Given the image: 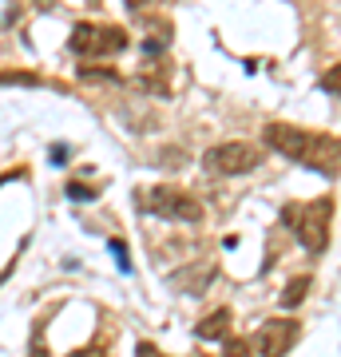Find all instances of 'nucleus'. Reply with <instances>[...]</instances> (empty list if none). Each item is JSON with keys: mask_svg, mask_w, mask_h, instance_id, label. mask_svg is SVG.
<instances>
[{"mask_svg": "<svg viewBox=\"0 0 341 357\" xmlns=\"http://www.w3.org/2000/svg\"><path fill=\"white\" fill-rule=\"evenodd\" d=\"M0 88H44V79L32 72H0Z\"/></svg>", "mask_w": 341, "mask_h": 357, "instance_id": "nucleus-10", "label": "nucleus"}, {"mask_svg": "<svg viewBox=\"0 0 341 357\" xmlns=\"http://www.w3.org/2000/svg\"><path fill=\"white\" fill-rule=\"evenodd\" d=\"M139 357H167V354H159L155 345H147V342H143V345H139Z\"/></svg>", "mask_w": 341, "mask_h": 357, "instance_id": "nucleus-19", "label": "nucleus"}, {"mask_svg": "<svg viewBox=\"0 0 341 357\" xmlns=\"http://www.w3.org/2000/svg\"><path fill=\"white\" fill-rule=\"evenodd\" d=\"M321 88H326V91H338V96H341V64L329 68L326 76H321Z\"/></svg>", "mask_w": 341, "mask_h": 357, "instance_id": "nucleus-15", "label": "nucleus"}, {"mask_svg": "<svg viewBox=\"0 0 341 357\" xmlns=\"http://www.w3.org/2000/svg\"><path fill=\"white\" fill-rule=\"evenodd\" d=\"M28 357H52V354H48V345H44V342H32V354H28Z\"/></svg>", "mask_w": 341, "mask_h": 357, "instance_id": "nucleus-18", "label": "nucleus"}, {"mask_svg": "<svg viewBox=\"0 0 341 357\" xmlns=\"http://www.w3.org/2000/svg\"><path fill=\"white\" fill-rule=\"evenodd\" d=\"M202 163H206V171H215V175H246V171H254V167L262 163V155H258V147L234 139V143L211 147V151L202 155Z\"/></svg>", "mask_w": 341, "mask_h": 357, "instance_id": "nucleus-4", "label": "nucleus"}, {"mask_svg": "<svg viewBox=\"0 0 341 357\" xmlns=\"http://www.w3.org/2000/svg\"><path fill=\"white\" fill-rule=\"evenodd\" d=\"M112 255L119 258V270H131V258H127V246L119 238H112Z\"/></svg>", "mask_w": 341, "mask_h": 357, "instance_id": "nucleus-16", "label": "nucleus"}, {"mask_svg": "<svg viewBox=\"0 0 341 357\" xmlns=\"http://www.w3.org/2000/svg\"><path fill=\"white\" fill-rule=\"evenodd\" d=\"M305 290H310V278H294L290 286H286V294H282V306H298L305 298Z\"/></svg>", "mask_w": 341, "mask_h": 357, "instance_id": "nucleus-11", "label": "nucleus"}, {"mask_svg": "<svg viewBox=\"0 0 341 357\" xmlns=\"http://www.w3.org/2000/svg\"><path fill=\"white\" fill-rule=\"evenodd\" d=\"M52 159H56V163H63V159H68V147H63V143H56V147H52Z\"/></svg>", "mask_w": 341, "mask_h": 357, "instance_id": "nucleus-20", "label": "nucleus"}, {"mask_svg": "<svg viewBox=\"0 0 341 357\" xmlns=\"http://www.w3.org/2000/svg\"><path fill=\"white\" fill-rule=\"evenodd\" d=\"M68 199H72V203H91V199H96V187H84V183H68Z\"/></svg>", "mask_w": 341, "mask_h": 357, "instance_id": "nucleus-14", "label": "nucleus"}, {"mask_svg": "<svg viewBox=\"0 0 341 357\" xmlns=\"http://www.w3.org/2000/svg\"><path fill=\"white\" fill-rule=\"evenodd\" d=\"M222 357H254V354H250V342H246V337H227V349H222Z\"/></svg>", "mask_w": 341, "mask_h": 357, "instance_id": "nucleus-12", "label": "nucleus"}, {"mask_svg": "<svg viewBox=\"0 0 341 357\" xmlns=\"http://www.w3.org/2000/svg\"><path fill=\"white\" fill-rule=\"evenodd\" d=\"M68 44L76 56H112L127 48V32L115 24H76Z\"/></svg>", "mask_w": 341, "mask_h": 357, "instance_id": "nucleus-3", "label": "nucleus"}, {"mask_svg": "<svg viewBox=\"0 0 341 357\" xmlns=\"http://www.w3.org/2000/svg\"><path fill=\"white\" fill-rule=\"evenodd\" d=\"M211 278H215V262H195V266H183L171 282H175L183 294H202L211 286Z\"/></svg>", "mask_w": 341, "mask_h": 357, "instance_id": "nucleus-8", "label": "nucleus"}, {"mask_svg": "<svg viewBox=\"0 0 341 357\" xmlns=\"http://www.w3.org/2000/svg\"><path fill=\"white\" fill-rule=\"evenodd\" d=\"M195 333H199L202 342H222L230 333V310L222 306V310H215V314H206V318L195 326Z\"/></svg>", "mask_w": 341, "mask_h": 357, "instance_id": "nucleus-9", "label": "nucleus"}, {"mask_svg": "<svg viewBox=\"0 0 341 357\" xmlns=\"http://www.w3.org/2000/svg\"><path fill=\"white\" fill-rule=\"evenodd\" d=\"M266 143H270L278 155H286V159H294V163H302L305 143H310V131L290 128V123H270V128H266Z\"/></svg>", "mask_w": 341, "mask_h": 357, "instance_id": "nucleus-7", "label": "nucleus"}, {"mask_svg": "<svg viewBox=\"0 0 341 357\" xmlns=\"http://www.w3.org/2000/svg\"><path fill=\"white\" fill-rule=\"evenodd\" d=\"M79 79H107V84H119V72H112V68H79Z\"/></svg>", "mask_w": 341, "mask_h": 357, "instance_id": "nucleus-13", "label": "nucleus"}, {"mask_svg": "<svg viewBox=\"0 0 341 357\" xmlns=\"http://www.w3.org/2000/svg\"><path fill=\"white\" fill-rule=\"evenodd\" d=\"M329 215H333V199H317V203H290L282 211V222H290L298 243L310 255H321L329 246Z\"/></svg>", "mask_w": 341, "mask_h": 357, "instance_id": "nucleus-1", "label": "nucleus"}, {"mask_svg": "<svg viewBox=\"0 0 341 357\" xmlns=\"http://www.w3.org/2000/svg\"><path fill=\"white\" fill-rule=\"evenodd\" d=\"M139 211L159 218H171V222H199L202 218V203L190 199L187 191H175V187H151V191H139Z\"/></svg>", "mask_w": 341, "mask_h": 357, "instance_id": "nucleus-2", "label": "nucleus"}, {"mask_svg": "<svg viewBox=\"0 0 341 357\" xmlns=\"http://www.w3.org/2000/svg\"><path fill=\"white\" fill-rule=\"evenodd\" d=\"M302 167L317 171V175H338L341 171V139L333 135H321V131H310V143H305V155H302Z\"/></svg>", "mask_w": 341, "mask_h": 357, "instance_id": "nucleus-5", "label": "nucleus"}, {"mask_svg": "<svg viewBox=\"0 0 341 357\" xmlns=\"http://www.w3.org/2000/svg\"><path fill=\"white\" fill-rule=\"evenodd\" d=\"M68 357H107L100 349V345H88V349H76V354H68Z\"/></svg>", "mask_w": 341, "mask_h": 357, "instance_id": "nucleus-17", "label": "nucleus"}, {"mask_svg": "<svg viewBox=\"0 0 341 357\" xmlns=\"http://www.w3.org/2000/svg\"><path fill=\"white\" fill-rule=\"evenodd\" d=\"M298 321L294 318H278V321H266L262 330H258V337H254V345H258V354L262 357H286L294 349V342H298Z\"/></svg>", "mask_w": 341, "mask_h": 357, "instance_id": "nucleus-6", "label": "nucleus"}]
</instances>
